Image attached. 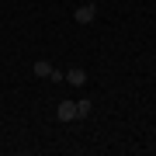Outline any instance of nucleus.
Segmentation results:
<instances>
[{
  "label": "nucleus",
  "mask_w": 156,
  "mask_h": 156,
  "mask_svg": "<svg viewBox=\"0 0 156 156\" xmlns=\"http://www.w3.org/2000/svg\"><path fill=\"white\" fill-rule=\"evenodd\" d=\"M73 17H76L80 24H90V21L97 17V7H94V4H83V7H76V11H73Z\"/></svg>",
  "instance_id": "obj_1"
},
{
  "label": "nucleus",
  "mask_w": 156,
  "mask_h": 156,
  "mask_svg": "<svg viewBox=\"0 0 156 156\" xmlns=\"http://www.w3.org/2000/svg\"><path fill=\"white\" fill-rule=\"evenodd\" d=\"M73 118H80L76 101H62V104H59V122H73Z\"/></svg>",
  "instance_id": "obj_2"
},
{
  "label": "nucleus",
  "mask_w": 156,
  "mask_h": 156,
  "mask_svg": "<svg viewBox=\"0 0 156 156\" xmlns=\"http://www.w3.org/2000/svg\"><path fill=\"white\" fill-rule=\"evenodd\" d=\"M66 80H69L73 87H83V83H87V73L80 69V66H73V69H66Z\"/></svg>",
  "instance_id": "obj_3"
},
{
  "label": "nucleus",
  "mask_w": 156,
  "mask_h": 156,
  "mask_svg": "<svg viewBox=\"0 0 156 156\" xmlns=\"http://www.w3.org/2000/svg\"><path fill=\"white\" fill-rule=\"evenodd\" d=\"M31 69H35V76H42V80H49V76H52V69H56V66H52V62H45V59H38V62H35Z\"/></svg>",
  "instance_id": "obj_4"
},
{
  "label": "nucleus",
  "mask_w": 156,
  "mask_h": 156,
  "mask_svg": "<svg viewBox=\"0 0 156 156\" xmlns=\"http://www.w3.org/2000/svg\"><path fill=\"white\" fill-rule=\"evenodd\" d=\"M76 111H80V118H87L90 115V101L83 97V101H76Z\"/></svg>",
  "instance_id": "obj_5"
}]
</instances>
